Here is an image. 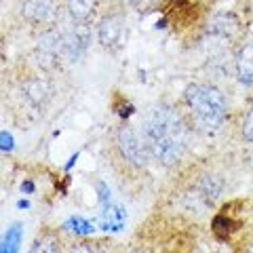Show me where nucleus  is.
I'll return each instance as SVG.
<instances>
[{
	"instance_id": "nucleus-14",
	"label": "nucleus",
	"mask_w": 253,
	"mask_h": 253,
	"mask_svg": "<svg viewBox=\"0 0 253 253\" xmlns=\"http://www.w3.org/2000/svg\"><path fill=\"white\" fill-rule=\"evenodd\" d=\"M232 230H234V221H232L230 217L217 215L215 219H213V232H215L219 239H228Z\"/></svg>"
},
{
	"instance_id": "nucleus-1",
	"label": "nucleus",
	"mask_w": 253,
	"mask_h": 253,
	"mask_svg": "<svg viewBox=\"0 0 253 253\" xmlns=\"http://www.w3.org/2000/svg\"><path fill=\"white\" fill-rule=\"evenodd\" d=\"M141 139L150 156L169 167L184 156L188 146V131L173 108L152 106L141 121Z\"/></svg>"
},
{
	"instance_id": "nucleus-13",
	"label": "nucleus",
	"mask_w": 253,
	"mask_h": 253,
	"mask_svg": "<svg viewBox=\"0 0 253 253\" xmlns=\"http://www.w3.org/2000/svg\"><path fill=\"white\" fill-rule=\"evenodd\" d=\"M19 241H21V226H19V224H13V226L9 228V232H6V236H4L2 253H17Z\"/></svg>"
},
{
	"instance_id": "nucleus-8",
	"label": "nucleus",
	"mask_w": 253,
	"mask_h": 253,
	"mask_svg": "<svg viewBox=\"0 0 253 253\" xmlns=\"http://www.w3.org/2000/svg\"><path fill=\"white\" fill-rule=\"evenodd\" d=\"M236 32H239V21L230 13H219L209 23V34L219 41H230Z\"/></svg>"
},
{
	"instance_id": "nucleus-16",
	"label": "nucleus",
	"mask_w": 253,
	"mask_h": 253,
	"mask_svg": "<svg viewBox=\"0 0 253 253\" xmlns=\"http://www.w3.org/2000/svg\"><path fill=\"white\" fill-rule=\"evenodd\" d=\"M30 253H59V251H57V243L51 236H42L41 241H36V245L32 247Z\"/></svg>"
},
{
	"instance_id": "nucleus-19",
	"label": "nucleus",
	"mask_w": 253,
	"mask_h": 253,
	"mask_svg": "<svg viewBox=\"0 0 253 253\" xmlns=\"http://www.w3.org/2000/svg\"><path fill=\"white\" fill-rule=\"evenodd\" d=\"M68 253H106L104 249H99L97 245H91V243H81L76 245V247H72Z\"/></svg>"
},
{
	"instance_id": "nucleus-11",
	"label": "nucleus",
	"mask_w": 253,
	"mask_h": 253,
	"mask_svg": "<svg viewBox=\"0 0 253 253\" xmlns=\"http://www.w3.org/2000/svg\"><path fill=\"white\" fill-rule=\"evenodd\" d=\"M93 11H95V0H68V13L76 21L89 19Z\"/></svg>"
},
{
	"instance_id": "nucleus-24",
	"label": "nucleus",
	"mask_w": 253,
	"mask_h": 253,
	"mask_svg": "<svg viewBox=\"0 0 253 253\" xmlns=\"http://www.w3.org/2000/svg\"><path fill=\"white\" fill-rule=\"evenodd\" d=\"M251 167H253V154H251Z\"/></svg>"
},
{
	"instance_id": "nucleus-20",
	"label": "nucleus",
	"mask_w": 253,
	"mask_h": 253,
	"mask_svg": "<svg viewBox=\"0 0 253 253\" xmlns=\"http://www.w3.org/2000/svg\"><path fill=\"white\" fill-rule=\"evenodd\" d=\"M0 137H2V150H4V152H6V150H11V148H13V137L9 135V133L2 131V133H0Z\"/></svg>"
},
{
	"instance_id": "nucleus-5",
	"label": "nucleus",
	"mask_w": 253,
	"mask_h": 253,
	"mask_svg": "<svg viewBox=\"0 0 253 253\" xmlns=\"http://www.w3.org/2000/svg\"><path fill=\"white\" fill-rule=\"evenodd\" d=\"M126 34H129V30H126V23L121 15H108L97 26V41L110 51L121 49L126 41Z\"/></svg>"
},
{
	"instance_id": "nucleus-4",
	"label": "nucleus",
	"mask_w": 253,
	"mask_h": 253,
	"mask_svg": "<svg viewBox=\"0 0 253 253\" xmlns=\"http://www.w3.org/2000/svg\"><path fill=\"white\" fill-rule=\"evenodd\" d=\"M36 57L44 68H55L61 59H66V44H63V32L61 28L49 30L38 38L36 44Z\"/></svg>"
},
{
	"instance_id": "nucleus-22",
	"label": "nucleus",
	"mask_w": 253,
	"mask_h": 253,
	"mask_svg": "<svg viewBox=\"0 0 253 253\" xmlns=\"http://www.w3.org/2000/svg\"><path fill=\"white\" fill-rule=\"evenodd\" d=\"M243 253H253V243H251V245H247V247L243 249Z\"/></svg>"
},
{
	"instance_id": "nucleus-2",
	"label": "nucleus",
	"mask_w": 253,
	"mask_h": 253,
	"mask_svg": "<svg viewBox=\"0 0 253 253\" xmlns=\"http://www.w3.org/2000/svg\"><path fill=\"white\" fill-rule=\"evenodd\" d=\"M186 104L190 108L196 126L205 133H217L228 116V101L217 86L192 84L186 89Z\"/></svg>"
},
{
	"instance_id": "nucleus-7",
	"label": "nucleus",
	"mask_w": 253,
	"mask_h": 253,
	"mask_svg": "<svg viewBox=\"0 0 253 253\" xmlns=\"http://www.w3.org/2000/svg\"><path fill=\"white\" fill-rule=\"evenodd\" d=\"M219 192H221V179L215 175H205L196 181L190 196L194 199V203H201V207H209V205L215 203Z\"/></svg>"
},
{
	"instance_id": "nucleus-6",
	"label": "nucleus",
	"mask_w": 253,
	"mask_h": 253,
	"mask_svg": "<svg viewBox=\"0 0 253 253\" xmlns=\"http://www.w3.org/2000/svg\"><path fill=\"white\" fill-rule=\"evenodd\" d=\"M21 13L32 23H53L57 19V2L55 0H26Z\"/></svg>"
},
{
	"instance_id": "nucleus-17",
	"label": "nucleus",
	"mask_w": 253,
	"mask_h": 253,
	"mask_svg": "<svg viewBox=\"0 0 253 253\" xmlns=\"http://www.w3.org/2000/svg\"><path fill=\"white\" fill-rule=\"evenodd\" d=\"M243 137L253 144V104H251V108L247 110V114H245V118H243Z\"/></svg>"
},
{
	"instance_id": "nucleus-9",
	"label": "nucleus",
	"mask_w": 253,
	"mask_h": 253,
	"mask_svg": "<svg viewBox=\"0 0 253 253\" xmlns=\"http://www.w3.org/2000/svg\"><path fill=\"white\" fill-rule=\"evenodd\" d=\"M125 217H126V211L123 209V205L118 203H108L101 207V215H99V226L104 230H121L125 226Z\"/></svg>"
},
{
	"instance_id": "nucleus-12",
	"label": "nucleus",
	"mask_w": 253,
	"mask_h": 253,
	"mask_svg": "<svg viewBox=\"0 0 253 253\" xmlns=\"http://www.w3.org/2000/svg\"><path fill=\"white\" fill-rule=\"evenodd\" d=\"M51 95V86L46 84L44 81H32L28 86H26V97L32 101L34 106H41L42 101Z\"/></svg>"
},
{
	"instance_id": "nucleus-15",
	"label": "nucleus",
	"mask_w": 253,
	"mask_h": 253,
	"mask_svg": "<svg viewBox=\"0 0 253 253\" xmlns=\"http://www.w3.org/2000/svg\"><path fill=\"white\" fill-rule=\"evenodd\" d=\"M66 228L68 230H72V232H76V234H91L93 232L91 221H86L83 217H70L66 221Z\"/></svg>"
},
{
	"instance_id": "nucleus-18",
	"label": "nucleus",
	"mask_w": 253,
	"mask_h": 253,
	"mask_svg": "<svg viewBox=\"0 0 253 253\" xmlns=\"http://www.w3.org/2000/svg\"><path fill=\"white\" fill-rule=\"evenodd\" d=\"M95 188H97V192H99V203H101V207L108 203H112V192H110V188L104 184V181H97L95 184Z\"/></svg>"
},
{
	"instance_id": "nucleus-23",
	"label": "nucleus",
	"mask_w": 253,
	"mask_h": 253,
	"mask_svg": "<svg viewBox=\"0 0 253 253\" xmlns=\"http://www.w3.org/2000/svg\"><path fill=\"white\" fill-rule=\"evenodd\" d=\"M125 2H129V4H139V2H144V0H125Z\"/></svg>"
},
{
	"instance_id": "nucleus-21",
	"label": "nucleus",
	"mask_w": 253,
	"mask_h": 253,
	"mask_svg": "<svg viewBox=\"0 0 253 253\" xmlns=\"http://www.w3.org/2000/svg\"><path fill=\"white\" fill-rule=\"evenodd\" d=\"M21 190H23V192H26V190H28V192H32V190H34V186H32L30 181H28V184H23V186H21Z\"/></svg>"
},
{
	"instance_id": "nucleus-3",
	"label": "nucleus",
	"mask_w": 253,
	"mask_h": 253,
	"mask_svg": "<svg viewBox=\"0 0 253 253\" xmlns=\"http://www.w3.org/2000/svg\"><path fill=\"white\" fill-rule=\"evenodd\" d=\"M116 144H118V150H121L123 158L133 167H146L148 158H150V152L135 131L131 126H121L116 133Z\"/></svg>"
},
{
	"instance_id": "nucleus-10",
	"label": "nucleus",
	"mask_w": 253,
	"mask_h": 253,
	"mask_svg": "<svg viewBox=\"0 0 253 253\" xmlns=\"http://www.w3.org/2000/svg\"><path fill=\"white\" fill-rule=\"evenodd\" d=\"M236 76L243 84L253 83V42L243 44L236 53Z\"/></svg>"
}]
</instances>
